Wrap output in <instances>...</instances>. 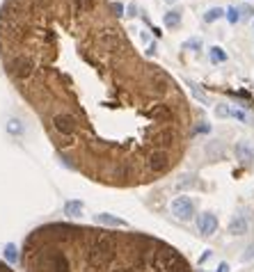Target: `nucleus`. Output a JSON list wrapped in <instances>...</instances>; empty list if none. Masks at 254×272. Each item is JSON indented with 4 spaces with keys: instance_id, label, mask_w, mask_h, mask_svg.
Instances as JSON below:
<instances>
[{
    "instance_id": "nucleus-1",
    "label": "nucleus",
    "mask_w": 254,
    "mask_h": 272,
    "mask_svg": "<svg viewBox=\"0 0 254 272\" xmlns=\"http://www.w3.org/2000/svg\"><path fill=\"white\" fill-rule=\"evenodd\" d=\"M0 60L58 156L85 179L138 188L184 160L188 98L133 46L110 0H5Z\"/></svg>"
},
{
    "instance_id": "nucleus-2",
    "label": "nucleus",
    "mask_w": 254,
    "mask_h": 272,
    "mask_svg": "<svg viewBox=\"0 0 254 272\" xmlns=\"http://www.w3.org/2000/svg\"><path fill=\"white\" fill-rule=\"evenodd\" d=\"M26 272H192L176 247L140 231L50 222L23 243Z\"/></svg>"
},
{
    "instance_id": "nucleus-3",
    "label": "nucleus",
    "mask_w": 254,
    "mask_h": 272,
    "mask_svg": "<svg viewBox=\"0 0 254 272\" xmlns=\"http://www.w3.org/2000/svg\"><path fill=\"white\" fill-rule=\"evenodd\" d=\"M172 213L178 220H190L195 215V204L190 197H176L172 202Z\"/></svg>"
},
{
    "instance_id": "nucleus-4",
    "label": "nucleus",
    "mask_w": 254,
    "mask_h": 272,
    "mask_svg": "<svg viewBox=\"0 0 254 272\" xmlns=\"http://www.w3.org/2000/svg\"><path fill=\"white\" fill-rule=\"evenodd\" d=\"M197 229H200L202 236H213L218 231V218L213 213H202L200 220H197Z\"/></svg>"
},
{
    "instance_id": "nucleus-5",
    "label": "nucleus",
    "mask_w": 254,
    "mask_h": 272,
    "mask_svg": "<svg viewBox=\"0 0 254 272\" xmlns=\"http://www.w3.org/2000/svg\"><path fill=\"white\" fill-rule=\"evenodd\" d=\"M236 158L243 165H250L254 160V147L250 142H238L236 144Z\"/></svg>"
},
{
    "instance_id": "nucleus-6",
    "label": "nucleus",
    "mask_w": 254,
    "mask_h": 272,
    "mask_svg": "<svg viewBox=\"0 0 254 272\" xmlns=\"http://www.w3.org/2000/svg\"><path fill=\"white\" fill-rule=\"evenodd\" d=\"M229 234H234V236H243V234H248V222H245V218H234L232 222H229Z\"/></svg>"
},
{
    "instance_id": "nucleus-7",
    "label": "nucleus",
    "mask_w": 254,
    "mask_h": 272,
    "mask_svg": "<svg viewBox=\"0 0 254 272\" xmlns=\"http://www.w3.org/2000/svg\"><path fill=\"white\" fill-rule=\"evenodd\" d=\"M162 23H165V27H170V30H176V27L181 25V11L178 9L168 11V14L162 16Z\"/></svg>"
},
{
    "instance_id": "nucleus-8",
    "label": "nucleus",
    "mask_w": 254,
    "mask_h": 272,
    "mask_svg": "<svg viewBox=\"0 0 254 272\" xmlns=\"http://www.w3.org/2000/svg\"><path fill=\"white\" fill-rule=\"evenodd\" d=\"M94 220H96L98 224H106V227H124V220L112 218L108 213H98V215H94Z\"/></svg>"
},
{
    "instance_id": "nucleus-9",
    "label": "nucleus",
    "mask_w": 254,
    "mask_h": 272,
    "mask_svg": "<svg viewBox=\"0 0 254 272\" xmlns=\"http://www.w3.org/2000/svg\"><path fill=\"white\" fill-rule=\"evenodd\" d=\"M64 215H69V218H78V215H82V202H66L64 204Z\"/></svg>"
},
{
    "instance_id": "nucleus-10",
    "label": "nucleus",
    "mask_w": 254,
    "mask_h": 272,
    "mask_svg": "<svg viewBox=\"0 0 254 272\" xmlns=\"http://www.w3.org/2000/svg\"><path fill=\"white\" fill-rule=\"evenodd\" d=\"M208 55H211V62H213V64H222V62L227 60V53H224L220 46H213Z\"/></svg>"
},
{
    "instance_id": "nucleus-11",
    "label": "nucleus",
    "mask_w": 254,
    "mask_h": 272,
    "mask_svg": "<svg viewBox=\"0 0 254 272\" xmlns=\"http://www.w3.org/2000/svg\"><path fill=\"white\" fill-rule=\"evenodd\" d=\"M222 16H224V11H222L220 7H211V9L204 14V21L206 23H213V21H218V18H222Z\"/></svg>"
},
{
    "instance_id": "nucleus-12",
    "label": "nucleus",
    "mask_w": 254,
    "mask_h": 272,
    "mask_svg": "<svg viewBox=\"0 0 254 272\" xmlns=\"http://www.w3.org/2000/svg\"><path fill=\"white\" fill-rule=\"evenodd\" d=\"M5 259H7V263H16L18 261V250H16V245H7L5 247Z\"/></svg>"
},
{
    "instance_id": "nucleus-13",
    "label": "nucleus",
    "mask_w": 254,
    "mask_h": 272,
    "mask_svg": "<svg viewBox=\"0 0 254 272\" xmlns=\"http://www.w3.org/2000/svg\"><path fill=\"white\" fill-rule=\"evenodd\" d=\"M7 133H12V135H21V133H23V124L18 119H10V121H7Z\"/></svg>"
},
{
    "instance_id": "nucleus-14",
    "label": "nucleus",
    "mask_w": 254,
    "mask_h": 272,
    "mask_svg": "<svg viewBox=\"0 0 254 272\" xmlns=\"http://www.w3.org/2000/svg\"><path fill=\"white\" fill-rule=\"evenodd\" d=\"M224 14H227V18H229V23H236L238 18H240V14H238V9L236 7H229L227 11H224Z\"/></svg>"
},
{
    "instance_id": "nucleus-15",
    "label": "nucleus",
    "mask_w": 254,
    "mask_h": 272,
    "mask_svg": "<svg viewBox=\"0 0 254 272\" xmlns=\"http://www.w3.org/2000/svg\"><path fill=\"white\" fill-rule=\"evenodd\" d=\"M184 48H197L200 50L202 48V39H188V41L184 44Z\"/></svg>"
},
{
    "instance_id": "nucleus-16",
    "label": "nucleus",
    "mask_w": 254,
    "mask_h": 272,
    "mask_svg": "<svg viewBox=\"0 0 254 272\" xmlns=\"http://www.w3.org/2000/svg\"><path fill=\"white\" fill-rule=\"evenodd\" d=\"M218 117H232V108H227V105H218Z\"/></svg>"
},
{
    "instance_id": "nucleus-17",
    "label": "nucleus",
    "mask_w": 254,
    "mask_h": 272,
    "mask_svg": "<svg viewBox=\"0 0 254 272\" xmlns=\"http://www.w3.org/2000/svg\"><path fill=\"white\" fill-rule=\"evenodd\" d=\"M252 256H254V245H250L248 250H245V254H243V261H250Z\"/></svg>"
},
{
    "instance_id": "nucleus-18",
    "label": "nucleus",
    "mask_w": 254,
    "mask_h": 272,
    "mask_svg": "<svg viewBox=\"0 0 254 272\" xmlns=\"http://www.w3.org/2000/svg\"><path fill=\"white\" fill-rule=\"evenodd\" d=\"M0 272H14V270H12V268L7 266L5 261H0Z\"/></svg>"
},
{
    "instance_id": "nucleus-19",
    "label": "nucleus",
    "mask_w": 254,
    "mask_h": 272,
    "mask_svg": "<svg viewBox=\"0 0 254 272\" xmlns=\"http://www.w3.org/2000/svg\"><path fill=\"white\" fill-rule=\"evenodd\" d=\"M218 272H229V263H220V266H218Z\"/></svg>"
},
{
    "instance_id": "nucleus-20",
    "label": "nucleus",
    "mask_w": 254,
    "mask_h": 272,
    "mask_svg": "<svg viewBox=\"0 0 254 272\" xmlns=\"http://www.w3.org/2000/svg\"><path fill=\"white\" fill-rule=\"evenodd\" d=\"M165 2H176V0H165Z\"/></svg>"
},
{
    "instance_id": "nucleus-21",
    "label": "nucleus",
    "mask_w": 254,
    "mask_h": 272,
    "mask_svg": "<svg viewBox=\"0 0 254 272\" xmlns=\"http://www.w3.org/2000/svg\"><path fill=\"white\" fill-rule=\"evenodd\" d=\"M200 272H204V270H200Z\"/></svg>"
}]
</instances>
